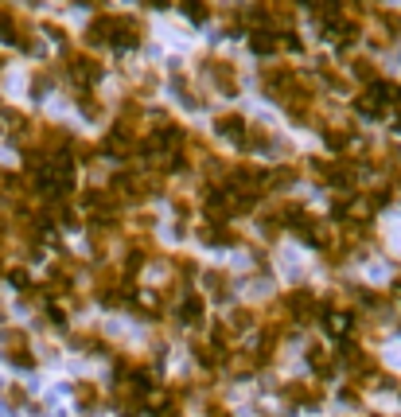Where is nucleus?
Returning <instances> with one entry per match:
<instances>
[{
  "mask_svg": "<svg viewBox=\"0 0 401 417\" xmlns=\"http://www.w3.org/2000/svg\"><path fill=\"white\" fill-rule=\"evenodd\" d=\"M4 355H8V363H16V367H32V351H27V340L20 332H8L4 335Z\"/></svg>",
  "mask_w": 401,
  "mask_h": 417,
  "instance_id": "1",
  "label": "nucleus"
},
{
  "mask_svg": "<svg viewBox=\"0 0 401 417\" xmlns=\"http://www.w3.org/2000/svg\"><path fill=\"white\" fill-rule=\"evenodd\" d=\"M218 133L230 137V141H242V137H246V121L238 113H226L222 121H218Z\"/></svg>",
  "mask_w": 401,
  "mask_h": 417,
  "instance_id": "3",
  "label": "nucleus"
},
{
  "mask_svg": "<svg viewBox=\"0 0 401 417\" xmlns=\"http://www.w3.org/2000/svg\"><path fill=\"white\" fill-rule=\"evenodd\" d=\"M355 75H359V78H374V67H370L367 58H359V63H355Z\"/></svg>",
  "mask_w": 401,
  "mask_h": 417,
  "instance_id": "7",
  "label": "nucleus"
},
{
  "mask_svg": "<svg viewBox=\"0 0 401 417\" xmlns=\"http://www.w3.org/2000/svg\"><path fill=\"white\" fill-rule=\"evenodd\" d=\"M324 324H327V332L343 335L347 328H351V316H347V312H327V316H324Z\"/></svg>",
  "mask_w": 401,
  "mask_h": 417,
  "instance_id": "6",
  "label": "nucleus"
},
{
  "mask_svg": "<svg viewBox=\"0 0 401 417\" xmlns=\"http://www.w3.org/2000/svg\"><path fill=\"white\" fill-rule=\"evenodd\" d=\"M250 47L257 51V55H269V51H276V35L273 32H253L250 35Z\"/></svg>",
  "mask_w": 401,
  "mask_h": 417,
  "instance_id": "5",
  "label": "nucleus"
},
{
  "mask_svg": "<svg viewBox=\"0 0 401 417\" xmlns=\"http://www.w3.org/2000/svg\"><path fill=\"white\" fill-rule=\"evenodd\" d=\"M70 78H75L78 86H86V82H98V78H101V67L94 63V58H82V55H75V58H70Z\"/></svg>",
  "mask_w": 401,
  "mask_h": 417,
  "instance_id": "2",
  "label": "nucleus"
},
{
  "mask_svg": "<svg viewBox=\"0 0 401 417\" xmlns=\"http://www.w3.org/2000/svg\"><path fill=\"white\" fill-rule=\"evenodd\" d=\"M179 320H184V324H199V320H203V301H199V297H187V301H184V309H179Z\"/></svg>",
  "mask_w": 401,
  "mask_h": 417,
  "instance_id": "4",
  "label": "nucleus"
}]
</instances>
